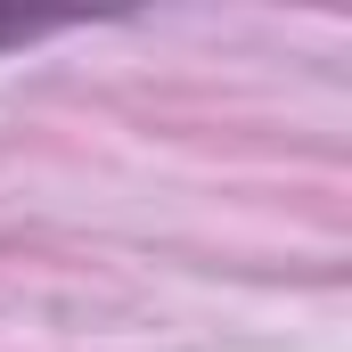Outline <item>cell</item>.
<instances>
[{
  "mask_svg": "<svg viewBox=\"0 0 352 352\" xmlns=\"http://www.w3.org/2000/svg\"><path fill=\"white\" fill-rule=\"evenodd\" d=\"M33 33H41L33 16H0V50H16V41H33Z\"/></svg>",
  "mask_w": 352,
  "mask_h": 352,
  "instance_id": "6da1fadb",
  "label": "cell"
}]
</instances>
